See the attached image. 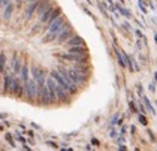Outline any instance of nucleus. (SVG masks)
I'll list each match as a JSON object with an SVG mask.
<instances>
[{
    "instance_id": "12",
    "label": "nucleus",
    "mask_w": 157,
    "mask_h": 151,
    "mask_svg": "<svg viewBox=\"0 0 157 151\" xmlns=\"http://www.w3.org/2000/svg\"><path fill=\"white\" fill-rule=\"evenodd\" d=\"M141 123H142V124H147V121H145V118L142 115H141Z\"/></svg>"
},
{
    "instance_id": "4",
    "label": "nucleus",
    "mask_w": 157,
    "mask_h": 151,
    "mask_svg": "<svg viewBox=\"0 0 157 151\" xmlns=\"http://www.w3.org/2000/svg\"><path fill=\"white\" fill-rule=\"evenodd\" d=\"M69 75H71V78L73 79V82L78 84V85L85 81V76L81 73V70H78V69H71L69 70Z\"/></svg>"
},
{
    "instance_id": "9",
    "label": "nucleus",
    "mask_w": 157,
    "mask_h": 151,
    "mask_svg": "<svg viewBox=\"0 0 157 151\" xmlns=\"http://www.w3.org/2000/svg\"><path fill=\"white\" fill-rule=\"evenodd\" d=\"M67 44L72 47V45H84V42H82V39L79 37V36H72V39H69L67 41Z\"/></svg>"
},
{
    "instance_id": "13",
    "label": "nucleus",
    "mask_w": 157,
    "mask_h": 151,
    "mask_svg": "<svg viewBox=\"0 0 157 151\" xmlns=\"http://www.w3.org/2000/svg\"><path fill=\"white\" fill-rule=\"evenodd\" d=\"M27 2H35V0H27Z\"/></svg>"
},
{
    "instance_id": "8",
    "label": "nucleus",
    "mask_w": 157,
    "mask_h": 151,
    "mask_svg": "<svg viewBox=\"0 0 157 151\" xmlns=\"http://www.w3.org/2000/svg\"><path fill=\"white\" fill-rule=\"evenodd\" d=\"M67 52H73V54H85V47L84 45H72L67 49Z\"/></svg>"
},
{
    "instance_id": "2",
    "label": "nucleus",
    "mask_w": 157,
    "mask_h": 151,
    "mask_svg": "<svg viewBox=\"0 0 157 151\" xmlns=\"http://www.w3.org/2000/svg\"><path fill=\"white\" fill-rule=\"evenodd\" d=\"M67 27V24L64 21L63 17H59L57 20H54L52 23L48 25V32H56V33H61L64 29Z\"/></svg>"
},
{
    "instance_id": "1",
    "label": "nucleus",
    "mask_w": 157,
    "mask_h": 151,
    "mask_svg": "<svg viewBox=\"0 0 157 151\" xmlns=\"http://www.w3.org/2000/svg\"><path fill=\"white\" fill-rule=\"evenodd\" d=\"M24 93H25V97L35 100L37 96H39V90H37V84L35 79H27L24 84Z\"/></svg>"
},
{
    "instance_id": "7",
    "label": "nucleus",
    "mask_w": 157,
    "mask_h": 151,
    "mask_svg": "<svg viewBox=\"0 0 157 151\" xmlns=\"http://www.w3.org/2000/svg\"><path fill=\"white\" fill-rule=\"evenodd\" d=\"M49 9H51V8H49L48 2H42V0H40V3H39V6H37V14L42 17V15H44L47 11H49Z\"/></svg>"
},
{
    "instance_id": "3",
    "label": "nucleus",
    "mask_w": 157,
    "mask_h": 151,
    "mask_svg": "<svg viewBox=\"0 0 157 151\" xmlns=\"http://www.w3.org/2000/svg\"><path fill=\"white\" fill-rule=\"evenodd\" d=\"M60 12H61L60 9H49V11H47L42 17H40V20H42L45 24H48L49 25L54 20H57V18L60 17Z\"/></svg>"
},
{
    "instance_id": "10",
    "label": "nucleus",
    "mask_w": 157,
    "mask_h": 151,
    "mask_svg": "<svg viewBox=\"0 0 157 151\" xmlns=\"http://www.w3.org/2000/svg\"><path fill=\"white\" fill-rule=\"evenodd\" d=\"M27 73H29V69H27V66H24L23 68V70H21V76H23V81H27L29 78H27Z\"/></svg>"
},
{
    "instance_id": "5",
    "label": "nucleus",
    "mask_w": 157,
    "mask_h": 151,
    "mask_svg": "<svg viewBox=\"0 0 157 151\" xmlns=\"http://www.w3.org/2000/svg\"><path fill=\"white\" fill-rule=\"evenodd\" d=\"M23 88H24V85L21 84V81L20 79H13V82H12V87H11V90H12L15 94H20L23 93Z\"/></svg>"
},
{
    "instance_id": "11",
    "label": "nucleus",
    "mask_w": 157,
    "mask_h": 151,
    "mask_svg": "<svg viewBox=\"0 0 157 151\" xmlns=\"http://www.w3.org/2000/svg\"><path fill=\"white\" fill-rule=\"evenodd\" d=\"M11 11H12V6H11V5H8V8H6V11H5V17H6V18L11 15Z\"/></svg>"
},
{
    "instance_id": "6",
    "label": "nucleus",
    "mask_w": 157,
    "mask_h": 151,
    "mask_svg": "<svg viewBox=\"0 0 157 151\" xmlns=\"http://www.w3.org/2000/svg\"><path fill=\"white\" fill-rule=\"evenodd\" d=\"M72 33V30H71V27L67 25L63 32H61L60 35H59V42L60 44H63V42H66V41H69V35Z\"/></svg>"
}]
</instances>
